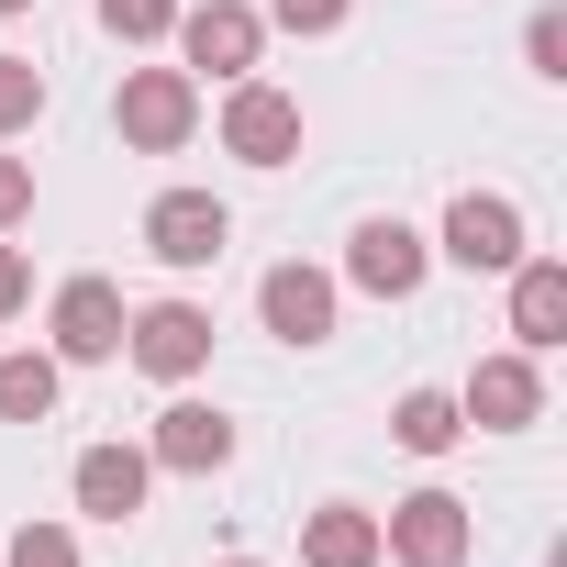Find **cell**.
I'll return each mask as SVG.
<instances>
[{
	"instance_id": "1",
	"label": "cell",
	"mask_w": 567,
	"mask_h": 567,
	"mask_svg": "<svg viewBox=\"0 0 567 567\" xmlns=\"http://www.w3.org/2000/svg\"><path fill=\"white\" fill-rule=\"evenodd\" d=\"M112 123H123L134 156H178V145L200 134V79H189V68H123Z\"/></svg>"
},
{
	"instance_id": "2",
	"label": "cell",
	"mask_w": 567,
	"mask_h": 567,
	"mask_svg": "<svg viewBox=\"0 0 567 567\" xmlns=\"http://www.w3.org/2000/svg\"><path fill=\"white\" fill-rule=\"evenodd\" d=\"M178 56H189V79H256V56H267V12L256 0H178Z\"/></svg>"
},
{
	"instance_id": "3",
	"label": "cell",
	"mask_w": 567,
	"mask_h": 567,
	"mask_svg": "<svg viewBox=\"0 0 567 567\" xmlns=\"http://www.w3.org/2000/svg\"><path fill=\"white\" fill-rule=\"evenodd\" d=\"M123 357H134L156 390H189V379L212 368V312H200V301H145V312H123Z\"/></svg>"
},
{
	"instance_id": "4",
	"label": "cell",
	"mask_w": 567,
	"mask_h": 567,
	"mask_svg": "<svg viewBox=\"0 0 567 567\" xmlns=\"http://www.w3.org/2000/svg\"><path fill=\"white\" fill-rule=\"evenodd\" d=\"M467 545H478V512L456 489H412L379 512V556H401V567H467Z\"/></svg>"
},
{
	"instance_id": "5",
	"label": "cell",
	"mask_w": 567,
	"mask_h": 567,
	"mask_svg": "<svg viewBox=\"0 0 567 567\" xmlns=\"http://www.w3.org/2000/svg\"><path fill=\"white\" fill-rule=\"evenodd\" d=\"M434 256H456L467 278H501V267H523V256H534V234H523V212H512L501 189H456V200H445Z\"/></svg>"
},
{
	"instance_id": "6",
	"label": "cell",
	"mask_w": 567,
	"mask_h": 567,
	"mask_svg": "<svg viewBox=\"0 0 567 567\" xmlns=\"http://www.w3.org/2000/svg\"><path fill=\"white\" fill-rule=\"evenodd\" d=\"M45 357L56 368H112L123 357V290L112 278H68L45 301Z\"/></svg>"
},
{
	"instance_id": "7",
	"label": "cell",
	"mask_w": 567,
	"mask_h": 567,
	"mask_svg": "<svg viewBox=\"0 0 567 567\" xmlns=\"http://www.w3.org/2000/svg\"><path fill=\"white\" fill-rule=\"evenodd\" d=\"M223 245H234V212H223L212 189H156V200H145V256H156V267L189 278V267H223Z\"/></svg>"
},
{
	"instance_id": "8",
	"label": "cell",
	"mask_w": 567,
	"mask_h": 567,
	"mask_svg": "<svg viewBox=\"0 0 567 567\" xmlns=\"http://www.w3.org/2000/svg\"><path fill=\"white\" fill-rule=\"evenodd\" d=\"M223 156L290 167V156H301V101L278 90V79H234V90H223Z\"/></svg>"
},
{
	"instance_id": "9",
	"label": "cell",
	"mask_w": 567,
	"mask_h": 567,
	"mask_svg": "<svg viewBox=\"0 0 567 567\" xmlns=\"http://www.w3.org/2000/svg\"><path fill=\"white\" fill-rule=\"evenodd\" d=\"M346 278H357L368 301H412L423 278H434V245H423L401 212H368V223L346 234Z\"/></svg>"
},
{
	"instance_id": "10",
	"label": "cell",
	"mask_w": 567,
	"mask_h": 567,
	"mask_svg": "<svg viewBox=\"0 0 567 567\" xmlns=\"http://www.w3.org/2000/svg\"><path fill=\"white\" fill-rule=\"evenodd\" d=\"M456 423H478V434H523V423H545V368L512 346V357H478L467 368V390H456Z\"/></svg>"
},
{
	"instance_id": "11",
	"label": "cell",
	"mask_w": 567,
	"mask_h": 567,
	"mask_svg": "<svg viewBox=\"0 0 567 567\" xmlns=\"http://www.w3.org/2000/svg\"><path fill=\"white\" fill-rule=\"evenodd\" d=\"M256 323H267L278 346H323V334H334V278L301 267V256L267 267V278H256Z\"/></svg>"
},
{
	"instance_id": "12",
	"label": "cell",
	"mask_w": 567,
	"mask_h": 567,
	"mask_svg": "<svg viewBox=\"0 0 567 567\" xmlns=\"http://www.w3.org/2000/svg\"><path fill=\"white\" fill-rule=\"evenodd\" d=\"M145 456H156L167 478H223V467H234V423H223L212 401H167L156 434H145Z\"/></svg>"
},
{
	"instance_id": "13",
	"label": "cell",
	"mask_w": 567,
	"mask_h": 567,
	"mask_svg": "<svg viewBox=\"0 0 567 567\" xmlns=\"http://www.w3.org/2000/svg\"><path fill=\"white\" fill-rule=\"evenodd\" d=\"M68 489H79V512H90V523H134V512H145V489H156V456H145V445H79Z\"/></svg>"
},
{
	"instance_id": "14",
	"label": "cell",
	"mask_w": 567,
	"mask_h": 567,
	"mask_svg": "<svg viewBox=\"0 0 567 567\" xmlns=\"http://www.w3.org/2000/svg\"><path fill=\"white\" fill-rule=\"evenodd\" d=\"M501 278H512V346H523V357L567 346V267H556V256H523V267H501Z\"/></svg>"
},
{
	"instance_id": "15",
	"label": "cell",
	"mask_w": 567,
	"mask_h": 567,
	"mask_svg": "<svg viewBox=\"0 0 567 567\" xmlns=\"http://www.w3.org/2000/svg\"><path fill=\"white\" fill-rule=\"evenodd\" d=\"M301 567H379V512L323 501V512L301 523Z\"/></svg>"
},
{
	"instance_id": "16",
	"label": "cell",
	"mask_w": 567,
	"mask_h": 567,
	"mask_svg": "<svg viewBox=\"0 0 567 567\" xmlns=\"http://www.w3.org/2000/svg\"><path fill=\"white\" fill-rule=\"evenodd\" d=\"M56 390H68V368H56L45 346H12V357H0V423H45Z\"/></svg>"
},
{
	"instance_id": "17",
	"label": "cell",
	"mask_w": 567,
	"mask_h": 567,
	"mask_svg": "<svg viewBox=\"0 0 567 567\" xmlns=\"http://www.w3.org/2000/svg\"><path fill=\"white\" fill-rule=\"evenodd\" d=\"M390 434L412 445V456H445L467 423H456V390H401V412H390Z\"/></svg>"
},
{
	"instance_id": "18",
	"label": "cell",
	"mask_w": 567,
	"mask_h": 567,
	"mask_svg": "<svg viewBox=\"0 0 567 567\" xmlns=\"http://www.w3.org/2000/svg\"><path fill=\"white\" fill-rule=\"evenodd\" d=\"M34 123H45V68L34 56H0V145L34 134Z\"/></svg>"
},
{
	"instance_id": "19",
	"label": "cell",
	"mask_w": 567,
	"mask_h": 567,
	"mask_svg": "<svg viewBox=\"0 0 567 567\" xmlns=\"http://www.w3.org/2000/svg\"><path fill=\"white\" fill-rule=\"evenodd\" d=\"M101 34L112 45H167L178 34V0H101Z\"/></svg>"
},
{
	"instance_id": "20",
	"label": "cell",
	"mask_w": 567,
	"mask_h": 567,
	"mask_svg": "<svg viewBox=\"0 0 567 567\" xmlns=\"http://www.w3.org/2000/svg\"><path fill=\"white\" fill-rule=\"evenodd\" d=\"M0 567H79V534H68V523H12Z\"/></svg>"
},
{
	"instance_id": "21",
	"label": "cell",
	"mask_w": 567,
	"mask_h": 567,
	"mask_svg": "<svg viewBox=\"0 0 567 567\" xmlns=\"http://www.w3.org/2000/svg\"><path fill=\"white\" fill-rule=\"evenodd\" d=\"M346 12H357V0H267V23H278V34H334Z\"/></svg>"
},
{
	"instance_id": "22",
	"label": "cell",
	"mask_w": 567,
	"mask_h": 567,
	"mask_svg": "<svg viewBox=\"0 0 567 567\" xmlns=\"http://www.w3.org/2000/svg\"><path fill=\"white\" fill-rule=\"evenodd\" d=\"M523 56H534V79H567V12H534L523 23Z\"/></svg>"
},
{
	"instance_id": "23",
	"label": "cell",
	"mask_w": 567,
	"mask_h": 567,
	"mask_svg": "<svg viewBox=\"0 0 567 567\" xmlns=\"http://www.w3.org/2000/svg\"><path fill=\"white\" fill-rule=\"evenodd\" d=\"M34 212V156H0V234Z\"/></svg>"
},
{
	"instance_id": "24",
	"label": "cell",
	"mask_w": 567,
	"mask_h": 567,
	"mask_svg": "<svg viewBox=\"0 0 567 567\" xmlns=\"http://www.w3.org/2000/svg\"><path fill=\"white\" fill-rule=\"evenodd\" d=\"M23 301H34V267H23V245H0V323H12Z\"/></svg>"
},
{
	"instance_id": "25",
	"label": "cell",
	"mask_w": 567,
	"mask_h": 567,
	"mask_svg": "<svg viewBox=\"0 0 567 567\" xmlns=\"http://www.w3.org/2000/svg\"><path fill=\"white\" fill-rule=\"evenodd\" d=\"M12 12H34V0H0V23H12Z\"/></svg>"
},
{
	"instance_id": "26",
	"label": "cell",
	"mask_w": 567,
	"mask_h": 567,
	"mask_svg": "<svg viewBox=\"0 0 567 567\" xmlns=\"http://www.w3.org/2000/svg\"><path fill=\"white\" fill-rule=\"evenodd\" d=\"M223 567H256V556H223Z\"/></svg>"
}]
</instances>
